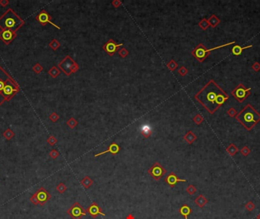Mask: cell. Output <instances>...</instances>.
Masks as SVG:
<instances>
[{"instance_id":"obj_42","label":"cell","mask_w":260,"mask_h":219,"mask_svg":"<svg viewBox=\"0 0 260 219\" xmlns=\"http://www.w3.org/2000/svg\"><path fill=\"white\" fill-rule=\"evenodd\" d=\"M227 113L230 117H235V116H236V114H237V113H236V110L233 107L229 108V109L227 110Z\"/></svg>"},{"instance_id":"obj_27","label":"cell","mask_w":260,"mask_h":219,"mask_svg":"<svg viewBox=\"0 0 260 219\" xmlns=\"http://www.w3.org/2000/svg\"><path fill=\"white\" fill-rule=\"evenodd\" d=\"M2 135H3V137L5 139L9 141L11 138H14V135H15V133H14V131L11 130L10 128H7V129L4 131L3 133H2Z\"/></svg>"},{"instance_id":"obj_45","label":"cell","mask_w":260,"mask_h":219,"mask_svg":"<svg viewBox=\"0 0 260 219\" xmlns=\"http://www.w3.org/2000/svg\"><path fill=\"white\" fill-rule=\"evenodd\" d=\"M252 68L255 71H258L260 70V63L258 62H254L253 65H252Z\"/></svg>"},{"instance_id":"obj_40","label":"cell","mask_w":260,"mask_h":219,"mask_svg":"<svg viewBox=\"0 0 260 219\" xmlns=\"http://www.w3.org/2000/svg\"><path fill=\"white\" fill-rule=\"evenodd\" d=\"M49 157H51V158H52V159H54V160H55V159H56L58 157H59V153L56 149H52V150H51L50 151H49Z\"/></svg>"},{"instance_id":"obj_36","label":"cell","mask_w":260,"mask_h":219,"mask_svg":"<svg viewBox=\"0 0 260 219\" xmlns=\"http://www.w3.org/2000/svg\"><path fill=\"white\" fill-rule=\"evenodd\" d=\"M57 141H58L57 138H55V137L54 136V135H49V138H48L47 139H46V142H47L48 144H49V145H51V146H53L54 144H56Z\"/></svg>"},{"instance_id":"obj_5","label":"cell","mask_w":260,"mask_h":219,"mask_svg":"<svg viewBox=\"0 0 260 219\" xmlns=\"http://www.w3.org/2000/svg\"><path fill=\"white\" fill-rule=\"evenodd\" d=\"M58 68L60 71H63L66 76H70L72 73H75L79 69V65L69 55H68L59 62Z\"/></svg>"},{"instance_id":"obj_47","label":"cell","mask_w":260,"mask_h":219,"mask_svg":"<svg viewBox=\"0 0 260 219\" xmlns=\"http://www.w3.org/2000/svg\"><path fill=\"white\" fill-rule=\"evenodd\" d=\"M125 219H135V217H134L132 214H128V215L125 217Z\"/></svg>"},{"instance_id":"obj_24","label":"cell","mask_w":260,"mask_h":219,"mask_svg":"<svg viewBox=\"0 0 260 219\" xmlns=\"http://www.w3.org/2000/svg\"><path fill=\"white\" fill-rule=\"evenodd\" d=\"M60 69H59L57 66L53 65V66H52L49 68V70L48 71V74H49L52 78H56L59 76V74H60Z\"/></svg>"},{"instance_id":"obj_33","label":"cell","mask_w":260,"mask_h":219,"mask_svg":"<svg viewBox=\"0 0 260 219\" xmlns=\"http://www.w3.org/2000/svg\"><path fill=\"white\" fill-rule=\"evenodd\" d=\"M32 70H33L36 74H40V73H41L42 71H43V68L39 62H37V63H36L33 65V68H32Z\"/></svg>"},{"instance_id":"obj_13","label":"cell","mask_w":260,"mask_h":219,"mask_svg":"<svg viewBox=\"0 0 260 219\" xmlns=\"http://www.w3.org/2000/svg\"><path fill=\"white\" fill-rule=\"evenodd\" d=\"M122 43L117 44L113 39H109L106 43H105L103 46V49L106 53L110 56H113L116 51L119 50L120 46H122Z\"/></svg>"},{"instance_id":"obj_25","label":"cell","mask_w":260,"mask_h":219,"mask_svg":"<svg viewBox=\"0 0 260 219\" xmlns=\"http://www.w3.org/2000/svg\"><path fill=\"white\" fill-rule=\"evenodd\" d=\"M226 151H227V152L228 153L229 155L233 157V156H234L235 154L239 151V149H238L237 147H236L233 143H231V144H229L227 148H226Z\"/></svg>"},{"instance_id":"obj_4","label":"cell","mask_w":260,"mask_h":219,"mask_svg":"<svg viewBox=\"0 0 260 219\" xmlns=\"http://www.w3.org/2000/svg\"><path fill=\"white\" fill-rule=\"evenodd\" d=\"M236 43V42L233 41V42H230V43H225V44L220 45V46H215V47L210 48V49H207V48L202 44V43H199V44H198V46H197L196 47H195V49L191 52V53H192V56H193L198 61V62H202L203 61L205 60V59L208 57V55H209L210 52H211V51H214L217 49H220V48L225 47V46L233 44V43Z\"/></svg>"},{"instance_id":"obj_29","label":"cell","mask_w":260,"mask_h":219,"mask_svg":"<svg viewBox=\"0 0 260 219\" xmlns=\"http://www.w3.org/2000/svg\"><path fill=\"white\" fill-rule=\"evenodd\" d=\"M198 26H199V27H201L203 30H206L209 27L210 25L208 22V19L203 18V19H201V21H199V23H198Z\"/></svg>"},{"instance_id":"obj_14","label":"cell","mask_w":260,"mask_h":219,"mask_svg":"<svg viewBox=\"0 0 260 219\" xmlns=\"http://www.w3.org/2000/svg\"><path fill=\"white\" fill-rule=\"evenodd\" d=\"M17 36V33L11 30H0V40L5 45H9Z\"/></svg>"},{"instance_id":"obj_2","label":"cell","mask_w":260,"mask_h":219,"mask_svg":"<svg viewBox=\"0 0 260 219\" xmlns=\"http://www.w3.org/2000/svg\"><path fill=\"white\" fill-rule=\"evenodd\" d=\"M235 118L246 130L250 131L260 121V113L249 103L241 110Z\"/></svg>"},{"instance_id":"obj_16","label":"cell","mask_w":260,"mask_h":219,"mask_svg":"<svg viewBox=\"0 0 260 219\" xmlns=\"http://www.w3.org/2000/svg\"><path fill=\"white\" fill-rule=\"evenodd\" d=\"M165 182L169 185L171 188H173L177 182H186V179H179L176 174L173 172L169 173L167 176L165 177Z\"/></svg>"},{"instance_id":"obj_39","label":"cell","mask_w":260,"mask_h":219,"mask_svg":"<svg viewBox=\"0 0 260 219\" xmlns=\"http://www.w3.org/2000/svg\"><path fill=\"white\" fill-rule=\"evenodd\" d=\"M245 208H246V209L247 210V211H253L254 209H255V204H254L253 202H252V201H249V202H248L245 205Z\"/></svg>"},{"instance_id":"obj_20","label":"cell","mask_w":260,"mask_h":219,"mask_svg":"<svg viewBox=\"0 0 260 219\" xmlns=\"http://www.w3.org/2000/svg\"><path fill=\"white\" fill-rule=\"evenodd\" d=\"M192 210L191 209L190 207L187 205H183L179 209V212L181 215L183 216L185 219H188V216L192 213Z\"/></svg>"},{"instance_id":"obj_43","label":"cell","mask_w":260,"mask_h":219,"mask_svg":"<svg viewBox=\"0 0 260 219\" xmlns=\"http://www.w3.org/2000/svg\"><path fill=\"white\" fill-rule=\"evenodd\" d=\"M178 73H179L181 76H185L188 73V69L185 68V66H181L180 68H179V70H178Z\"/></svg>"},{"instance_id":"obj_6","label":"cell","mask_w":260,"mask_h":219,"mask_svg":"<svg viewBox=\"0 0 260 219\" xmlns=\"http://www.w3.org/2000/svg\"><path fill=\"white\" fill-rule=\"evenodd\" d=\"M19 91V85L16 82L15 80L11 76L8 78V81L5 84V87L3 90V92H2V95H3L5 101H9Z\"/></svg>"},{"instance_id":"obj_32","label":"cell","mask_w":260,"mask_h":219,"mask_svg":"<svg viewBox=\"0 0 260 219\" xmlns=\"http://www.w3.org/2000/svg\"><path fill=\"white\" fill-rule=\"evenodd\" d=\"M55 189H56V190H57L59 193L62 194L67 190V186H65L64 182H59V184L56 186Z\"/></svg>"},{"instance_id":"obj_15","label":"cell","mask_w":260,"mask_h":219,"mask_svg":"<svg viewBox=\"0 0 260 219\" xmlns=\"http://www.w3.org/2000/svg\"><path fill=\"white\" fill-rule=\"evenodd\" d=\"M87 211L93 218H96L99 214H100V215L102 216L106 215L104 213H103L102 208L97 205V203L96 202H92V203L89 205V207L87 209Z\"/></svg>"},{"instance_id":"obj_46","label":"cell","mask_w":260,"mask_h":219,"mask_svg":"<svg viewBox=\"0 0 260 219\" xmlns=\"http://www.w3.org/2000/svg\"><path fill=\"white\" fill-rule=\"evenodd\" d=\"M9 4L8 0H0V5L2 7H5Z\"/></svg>"},{"instance_id":"obj_37","label":"cell","mask_w":260,"mask_h":219,"mask_svg":"<svg viewBox=\"0 0 260 219\" xmlns=\"http://www.w3.org/2000/svg\"><path fill=\"white\" fill-rule=\"evenodd\" d=\"M239 152H240V154H242V155L245 156V157H246V156L249 155V154H250L251 152V150L249 149V148H248L247 146H243V148H241L240 151H239Z\"/></svg>"},{"instance_id":"obj_26","label":"cell","mask_w":260,"mask_h":219,"mask_svg":"<svg viewBox=\"0 0 260 219\" xmlns=\"http://www.w3.org/2000/svg\"><path fill=\"white\" fill-rule=\"evenodd\" d=\"M93 183H94V181L92 180V179H90V176H84V177L81 180V184L82 185L85 189H88V188H90Z\"/></svg>"},{"instance_id":"obj_23","label":"cell","mask_w":260,"mask_h":219,"mask_svg":"<svg viewBox=\"0 0 260 219\" xmlns=\"http://www.w3.org/2000/svg\"><path fill=\"white\" fill-rule=\"evenodd\" d=\"M208 22L211 27L214 28V27H217V26L220 24V20L219 19L215 14H212V15L210 16V17L208 19Z\"/></svg>"},{"instance_id":"obj_7","label":"cell","mask_w":260,"mask_h":219,"mask_svg":"<svg viewBox=\"0 0 260 219\" xmlns=\"http://www.w3.org/2000/svg\"><path fill=\"white\" fill-rule=\"evenodd\" d=\"M51 198V195L44 187H40L30 197V201L35 205L43 206Z\"/></svg>"},{"instance_id":"obj_22","label":"cell","mask_w":260,"mask_h":219,"mask_svg":"<svg viewBox=\"0 0 260 219\" xmlns=\"http://www.w3.org/2000/svg\"><path fill=\"white\" fill-rule=\"evenodd\" d=\"M141 133L145 138H149L152 134V129L148 125H144L141 127Z\"/></svg>"},{"instance_id":"obj_8","label":"cell","mask_w":260,"mask_h":219,"mask_svg":"<svg viewBox=\"0 0 260 219\" xmlns=\"http://www.w3.org/2000/svg\"><path fill=\"white\" fill-rule=\"evenodd\" d=\"M250 87L247 88V87H245L244 84L240 83V84H238V85L232 90L231 94L236 100H238L239 103H242V102L244 101L247 97H249V96H250Z\"/></svg>"},{"instance_id":"obj_1","label":"cell","mask_w":260,"mask_h":219,"mask_svg":"<svg viewBox=\"0 0 260 219\" xmlns=\"http://www.w3.org/2000/svg\"><path fill=\"white\" fill-rule=\"evenodd\" d=\"M195 100L211 114L215 113L229 96L214 80L211 79L194 96Z\"/></svg>"},{"instance_id":"obj_34","label":"cell","mask_w":260,"mask_h":219,"mask_svg":"<svg viewBox=\"0 0 260 219\" xmlns=\"http://www.w3.org/2000/svg\"><path fill=\"white\" fill-rule=\"evenodd\" d=\"M192 120H193V122H195L196 125H200V124L204 121V118H203V116H201V114H196L192 118Z\"/></svg>"},{"instance_id":"obj_41","label":"cell","mask_w":260,"mask_h":219,"mask_svg":"<svg viewBox=\"0 0 260 219\" xmlns=\"http://www.w3.org/2000/svg\"><path fill=\"white\" fill-rule=\"evenodd\" d=\"M49 119H50L52 122H55L56 121L59 120V116L57 114V113H55V112H52V113L49 115Z\"/></svg>"},{"instance_id":"obj_35","label":"cell","mask_w":260,"mask_h":219,"mask_svg":"<svg viewBox=\"0 0 260 219\" xmlns=\"http://www.w3.org/2000/svg\"><path fill=\"white\" fill-rule=\"evenodd\" d=\"M185 190H186L187 193H189V195H194V194L196 192L197 189H196V187L194 186V185L190 184V185H189L187 187H186Z\"/></svg>"},{"instance_id":"obj_10","label":"cell","mask_w":260,"mask_h":219,"mask_svg":"<svg viewBox=\"0 0 260 219\" xmlns=\"http://www.w3.org/2000/svg\"><path fill=\"white\" fill-rule=\"evenodd\" d=\"M166 170L159 162L155 163L147 170V173L151 175V177L156 181H158L163 175L166 173Z\"/></svg>"},{"instance_id":"obj_48","label":"cell","mask_w":260,"mask_h":219,"mask_svg":"<svg viewBox=\"0 0 260 219\" xmlns=\"http://www.w3.org/2000/svg\"><path fill=\"white\" fill-rule=\"evenodd\" d=\"M256 219H260V213L256 216Z\"/></svg>"},{"instance_id":"obj_44","label":"cell","mask_w":260,"mask_h":219,"mask_svg":"<svg viewBox=\"0 0 260 219\" xmlns=\"http://www.w3.org/2000/svg\"><path fill=\"white\" fill-rule=\"evenodd\" d=\"M122 4V3L120 0H113V2H112V5H113L114 8H118V7L121 6Z\"/></svg>"},{"instance_id":"obj_11","label":"cell","mask_w":260,"mask_h":219,"mask_svg":"<svg viewBox=\"0 0 260 219\" xmlns=\"http://www.w3.org/2000/svg\"><path fill=\"white\" fill-rule=\"evenodd\" d=\"M10 77H11V75H9V73L7 72L2 65H0V106L3 104L4 102L5 101V98L2 95V92H3L5 84H6Z\"/></svg>"},{"instance_id":"obj_17","label":"cell","mask_w":260,"mask_h":219,"mask_svg":"<svg viewBox=\"0 0 260 219\" xmlns=\"http://www.w3.org/2000/svg\"><path fill=\"white\" fill-rule=\"evenodd\" d=\"M119 151H120V147H119V145L118 144H116L115 141H113V142H112L109 144L107 150L102 151V152L97 153V154H96L95 155H94V157H98V156L106 154V153H110V154L115 155V154H118V153L119 152Z\"/></svg>"},{"instance_id":"obj_28","label":"cell","mask_w":260,"mask_h":219,"mask_svg":"<svg viewBox=\"0 0 260 219\" xmlns=\"http://www.w3.org/2000/svg\"><path fill=\"white\" fill-rule=\"evenodd\" d=\"M49 46L51 48V49H52L53 51L57 50L58 49H59V47L61 46V43H59V41H58L56 39H52V40H51L50 43H49Z\"/></svg>"},{"instance_id":"obj_38","label":"cell","mask_w":260,"mask_h":219,"mask_svg":"<svg viewBox=\"0 0 260 219\" xmlns=\"http://www.w3.org/2000/svg\"><path fill=\"white\" fill-rule=\"evenodd\" d=\"M118 53H119V55L121 56V57L124 59V58H125L128 55V51L127 50L126 48L125 47L120 48V49L118 50Z\"/></svg>"},{"instance_id":"obj_30","label":"cell","mask_w":260,"mask_h":219,"mask_svg":"<svg viewBox=\"0 0 260 219\" xmlns=\"http://www.w3.org/2000/svg\"><path fill=\"white\" fill-rule=\"evenodd\" d=\"M166 65V66L168 67V68L171 71H175V69H176V68L178 67V63L176 62V61L173 60V59H172V60H170V62H167Z\"/></svg>"},{"instance_id":"obj_18","label":"cell","mask_w":260,"mask_h":219,"mask_svg":"<svg viewBox=\"0 0 260 219\" xmlns=\"http://www.w3.org/2000/svg\"><path fill=\"white\" fill-rule=\"evenodd\" d=\"M183 139L185 140L188 144H191L197 139V136L195 135V134H194V132H192V131L189 130L185 134V135L183 136Z\"/></svg>"},{"instance_id":"obj_19","label":"cell","mask_w":260,"mask_h":219,"mask_svg":"<svg viewBox=\"0 0 260 219\" xmlns=\"http://www.w3.org/2000/svg\"><path fill=\"white\" fill-rule=\"evenodd\" d=\"M252 47V45H249V46H240L239 45H235L233 48H232V53L234 55V56H239L241 55L242 52L243 51V49H249V48Z\"/></svg>"},{"instance_id":"obj_31","label":"cell","mask_w":260,"mask_h":219,"mask_svg":"<svg viewBox=\"0 0 260 219\" xmlns=\"http://www.w3.org/2000/svg\"><path fill=\"white\" fill-rule=\"evenodd\" d=\"M67 125L69 127L70 129H74L77 125H78V121L74 117H71L68 121L66 122Z\"/></svg>"},{"instance_id":"obj_9","label":"cell","mask_w":260,"mask_h":219,"mask_svg":"<svg viewBox=\"0 0 260 219\" xmlns=\"http://www.w3.org/2000/svg\"><path fill=\"white\" fill-rule=\"evenodd\" d=\"M87 213V210L84 209L78 202H74L67 210V214L72 219H81L83 216L86 215Z\"/></svg>"},{"instance_id":"obj_12","label":"cell","mask_w":260,"mask_h":219,"mask_svg":"<svg viewBox=\"0 0 260 219\" xmlns=\"http://www.w3.org/2000/svg\"><path fill=\"white\" fill-rule=\"evenodd\" d=\"M35 19L38 21L42 26H46V24H50L53 27L60 30V27H59L57 24H55L53 22H52V17L46 10H41L40 12H39V14L35 17Z\"/></svg>"},{"instance_id":"obj_3","label":"cell","mask_w":260,"mask_h":219,"mask_svg":"<svg viewBox=\"0 0 260 219\" xmlns=\"http://www.w3.org/2000/svg\"><path fill=\"white\" fill-rule=\"evenodd\" d=\"M24 24V21L12 8H9L0 16V29L17 32Z\"/></svg>"},{"instance_id":"obj_21","label":"cell","mask_w":260,"mask_h":219,"mask_svg":"<svg viewBox=\"0 0 260 219\" xmlns=\"http://www.w3.org/2000/svg\"><path fill=\"white\" fill-rule=\"evenodd\" d=\"M195 203L196 204L199 208H203V207L208 203V199L205 198V195H202V194H200L195 199Z\"/></svg>"}]
</instances>
